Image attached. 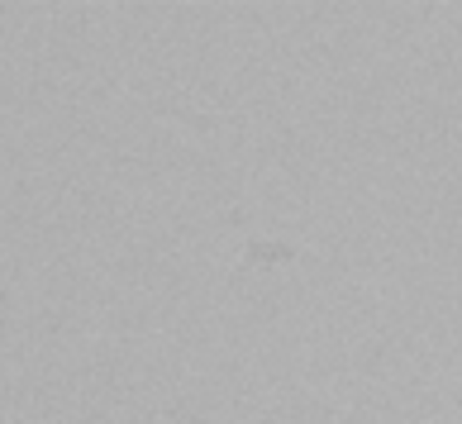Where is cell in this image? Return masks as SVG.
Here are the masks:
<instances>
[]
</instances>
